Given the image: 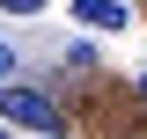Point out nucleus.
I'll return each instance as SVG.
<instances>
[{"mask_svg": "<svg viewBox=\"0 0 147 139\" xmlns=\"http://www.w3.org/2000/svg\"><path fill=\"white\" fill-rule=\"evenodd\" d=\"M0 117L7 124H30V132H66V117H59V103L52 95H37V88H0Z\"/></svg>", "mask_w": 147, "mask_h": 139, "instance_id": "f257e3e1", "label": "nucleus"}, {"mask_svg": "<svg viewBox=\"0 0 147 139\" xmlns=\"http://www.w3.org/2000/svg\"><path fill=\"white\" fill-rule=\"evenodd\" d=\"M74 15H81V29H125L132 7L125 0H74Z\"/></svg>", "mask_w": 147, "mask_h": 139, "instance_id": "f03ea898", "label": "nucleus"}, {"mask_svg": "<svg viewBox=\"0 0 147 139\" xmlns=\"http://www.w3.org/2000/svg\"><path fill=\"white\" fill-rule=\"evenodd\" d=\"M7 73H15V44L0 37V88H7Z\"/></svg>", "mask_w": 147, "mask_h": 139, "instance_id": "7ed1b4c3", "label": "nucleus"}, {"mask_svg": "<svg viewBox=\"0 0 147 139\" xmlns=\"http://www.w3.org/2000/svg\"><path fill=\"white\" fill-rule=\"evenodd\" d=\"M0 7H7V15H37L44 0H0Z\"/></svg>", "mask_w": 147, "mask_h": 139, "instance_id": "20e7f679", "label": "nucleus"}, {"mask_svg": "<svg viewBox=\"0 0 147 139\" xmlns=\"http://www.w3.org/2000/svg\"><path fill=\"white\" fill-rule=\"evenodd\" d=\"M140 95H147V73H140Z\"/></svg>", "mask_w": 147, "mask_h": 139, "instance_id": "39448f33", "label": "nucleus"}, {"mask_svg": "<svg viewBox=\"0 0 147 139\" xmlns=\"http://www.w3.org/2000/svg\"><path fill=\"white\" fill-rule=\"evenodd\" d=\"M0 139H7V124H0Z\"/></svg>", "mask_w": 147, "mask_h": 139, "instance_id": "423d86ee", "label": "nucleus"}]
</instances>
